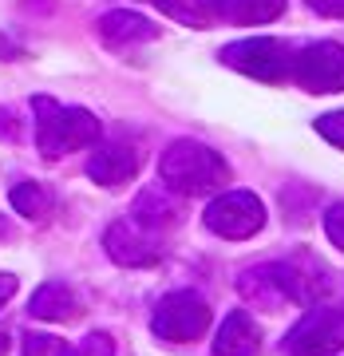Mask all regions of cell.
<instances>
[{
    "label": "cell",
    "instance_id": "cell-1",
    "mask_svg": "<svg viewBox=\"0 0 344 356\" xmlns=\"http://www.w3.org/2000/svg\"><path fill=\"white\" fill-rule=\"evenodd\" d=\"M158 175H163L166 191L186 194V198H198V194H214L229 182V166L226 159L206 147V143L194 139H179L170 143L158 159Z\"/></svg>",
    "mask_w": 344,
    "mask_h": 356
},
{
    "label": "cell",
    "instance_id": "cell-2",
    "mask_svg": "<svg viewBox=\"0 0 344 356\" xmlns=\"http://www.w3.org/2000/svg\"><path fill=\"white\" fill-rule=\"evenodd\" d=\"M32 111H36V147L44 159H64L99 139V119L83 107H64L48 95H36Z\"/></svg>",
    "mask_w": 344,
    "mask_h": 356
},
{
    "label": "cell",
    "instance_id": "cell-3",
    "mask_svg": "<svg viewBox=\"0 0 344 356\" xmlns=\"http://www.w3.org/2000/svg\"><path fill=\"white\" fill-rule=\"evenodd\" d=\"M245 301H254L261 309H277L285 301H313L325 281H317V269H301L293 261H273V266L245 269L238 281Z\"/></svg>",
    "mask_w": 344,
    "mask_h": 356
},
{
    "label": "cell",
    "instance_id": "cell-4",
    "mask_svg": "<svg viewBox=\"0 0 344 356\" xmlns=\"http://www.w3.org/2000/svg\"><path fill=\"white\" fill-rule=\"evenodd\" d=\"M222 64L242 76L261 79V83H281L285 76H293V51L273 36H254L222 48Z\"/></svg>",
    "mask_w": 344,
    "mask_h": 356
},
{
    "label": "cell",
    "instance_id": "cell-5",
    "mask_svg": "<svg viewBox=\"0 0 344 356\" xmlns=\"http://www.w3.org/2000/svg\"><path fill=\"white\" fill-rule=\"evenodd\" d=\"M151 329H154L158 341H170V344L198 341V337L210 329V305H206L198 293H190V289L166 293L163 301L154 305Z\"/></svg>",
    "mask_w": 344,
    "mask_h": 356
},
{
    "label": "cell",
    "instance_id": "cell-6",
    "mask_svg": "<svg viewBox=\"0 0 344 356\" xmlns=\"http://www.w3.org/2000/svg\"><path fill=\"white\" fill-rule=\"evenodd\" d=\"M202 222H206L210 234H218V238L242 242V238H254L257 229L265 226V206H261V198L249 194V191H226L206 206Z\"/></svg>",
    "mask_w": 344,
    "mask_h": 356
},
{
    "label": "cell",
    "instance_id": "cell-7",
    "mask_svg": "<svg viewBox=\"0 0 344 356\" xmlns=\"http://www.w3.org/2000/svg\"><path fill=\"white\" fill-rule=\"evenodd\" d=\"M344 348V309H309L285 337V356H332Z\"/></svg>",
    "mask_w": 344,
    "mask_h": 356
},
{
    "label": "cell",
    "instance_id": "cell-8",
    "mask_svg": "<svg viewBox=\"0 0 344 356\" xmlns=\"http://www.w3.org/2000/svg\"><path fill=\"white\" fill-rule=\"evenodd\" d=\"M293 79L305 91L329 95V91H344V48L332 40L309 44L293 56Z\"/></svg>",
    "mask_w": 344,
    "mask_h": 356
},
{
    "label": "cell",
    "instance_id": "cell-9",
    "mask_svg": "<svg viewBox=\"0 0 344 356\" xmlns=\"http://www.w3.org/2000/svg\"><path fill=\"white\" fill-rule=\"evenodd\" d=\"M103 245H107V257H111V261H119V266H127V269L154 266V261L163 257L158 238H154L151 229H142L139 222H115V226L107 229Z\"/></svg>",
    "mask_w": 344,
    "mask_h": 356
},
{
    "label": "cell",
    "instance_id": "cell-10",
    "mask_svg": "<svg viewBox=\"0 0 344 356\" xmlns=\"http://www.w3.org/2000/svg\"><path fill=\"white\" fill-rule=\"evenodd\" d=\"M88 175L99 186H123L139 175V151L131 143H103L88 159Z\"/></svg>",
    "mask_w": 344,
    "mask_h": 356
},
{
    "label": "cell",
    "instance_id": "cell-11",
    "mask_svg": "<svg viewBox=\"0 0 344 356\" xmlns=\"http://www.w3.org/2000/svg\"><path fill=\"white\" fill-rule=\"evenodd\" d=\"M261 353V329L245 309H234L214 337V356H257Z\"/></svg>",
    "mask_w": 344,
    "mask_h": 356
},
{
    "label": "cell",
    "instance_id": "cell-12",
    "mask_svg": "<svg viewBox=\"0 0 344 356\" xmlns=\"http://www.w3.org/2000/svg\"><path fill=\"white\" fill-rule=\"evenodd\" d=\"M99 36L103 44L111 48H135V44H147V40L158 36V28L139 13H127V8H115L99 20Z\"/></svg>",
    "mask_w": 344,
    "mask_h": 356
},
{
    "label": "cell",
    "instance_id": "cell-13",
    "mask_svg": "<svg viewBox=\"0 0 344 356\" xmlns=\"http://www.w3.org/2000/svg\"><path fill=\"white\" fill-rule=\"evenodd\" d=\"M32 317L40 321H72L79 313V297L67 281H48L32 293Z\"/></svg>",
    "mask_w": 344,
    "mask_h": 356
},
{
    "label": "cell",
    "instance_id": "cell-14",
    "mask_svg": "<svg viewBox=\"0 0 344 356\" xmlns=\"http://www.w3.org/2000/svg\"><path fill=\"white\" fill-rule=\"evenodd\" d=\"M285 13V0H218V20L229 24H269Z\"/></svg>",
    "mask_w": 344,
    "mask_h": 356
},
{
    "label": "cell",
    "instance_id": "cell-15",
    "mask_svg": "<svg viewBox=\"0 0 344 356\" xmlns=\"http://www.w3.org/2000/svg\"><path fill=\"white\" fill-rule=\"evenodd\" d=\"M170 20L190 28H210L218 20V0H154Z\"/></svg>",
    "mask_w": 344,
    "mask_h": 356
},
{
    "label": "cell",
    "instance_id": "cell-16",
    "mask_svg": "<svg viewBox=\"0 0 344 356\" xmlns=\"http://www.w3.org/2000/svg\"><path fill=\"white\" fill-rule=\"evenodd\" d=\"M135 222H139L142 229H163V226H174L179 222V206H170L166 198H158V194H142L139 202H135Z\"/></svg>",
    "mask_w": 344,
    "mask_h": 356
},
{
    "label": "cell",
    "instance_id": "cell-17",
    "mask_svg": "<svg viewBox=\"0 0 344 356\" xmlns=\"http://www.w3.org/2000/svg\"><path fill=\"white\" fill-rule=\"evenodd\" d=\"M13 206H16V214H24V218H32V222H40V218H48V210H51V194L40 186V182H16L13 186Z\"/></svg>",
    "mask_w": 344,
    "mask_h": 356
},
{
    "label": "cell",
    "instance_id": "cell-18",
    "mask_svg": "<svg viewBox=\"0 0 344 356\" xmlns=\"http://www.w3.org/2000/svg\"><path fill=\"white\" fill-rule=\"evenodd\" d=\"M24 356H88L83 348H72L60 337H48V332H28L24 337Z\"/></svg>",
    "mask_w": 344,
    "mask_h": 356
},
{
    "label": "cell",
    "instance_id": "cell-19",
    "mask_svg": "<svg viewBox=\"0 0 344 356\" xmlns=\"http://www.w3.org/2000/svg\"><path fill=\"white\" fill-rule=\"evenodd\" d=\"M317 131L332 143V147H341V151H344V111H329V115H320V119H317Z\"/></svg>",
    "mask_w": 344,
    "mask_h": 356
},
{
    "label": "cell",
    "instance_id": "cell-20",
    "mask_svg": "<svg viewBox=\"0 0 344 356\" xmlns=\"http://www.w3.org/2000/svg\"><path fill=\"white\" fill-rule=\"evenodd\" d=\"M325 234H329V242L336 250H344V202L329 206V214H325Z\"/></svg>",
    "mask_w": 344,
    "mask_h": 356
},
{
    "label": "cell",
    "instance_id": "cell-21",
    "mask_svg": "<svg viewBox=\"0 0 344 356\" xmlns=\"http://www.w3.org/2000/svg\"><path fill=\"white\" fill-rule=\"evenodd\" d=\"M79 348H83L88 356H115V341L107 337V332H91V337L79 344Z\"/></svg>",
    "mask_w": 344,
    "mask_h": 356
},
{
    "label": "cell",
    "instance_id": "cell-22",
    "mask_svg": "<svg viewBox=\"0 0 344 356\" xmlns=\"http://www.w3.org/2000/svg\"><path fill=\"white\" fill-rule=\"evenodd\" d=\"M305 4L320 16H344V0H305Z\"/></svg>",
    "mask_w": 344,
    "mask_h": 356
},
{
    "label": "cell",
    "instance_id": "cell-23",
    "mask_svg": "<svg viewBox=\"0 0 344 356\" xmlns=\"http://www.w3.org/2000/svg\"><path fill=\"white\" fill-rule=\"evenodd\" d=\"M13 297H16V277L13 273H0V309L8 305Z\"/></svg>",
    "mask_w": 344,
    "mask_h": 356
},
{
    "label": "cell",
    "instance_id": "cell-24",
    "mask_svg": "<svg viewBox=\"0 0 344 356\" xmlns=\"http://www.w3.org/2000/svg\"><path fill=\"white\" fill-rule=\"evenodd\" d=\"M8 344H13L8 341V332H0V356H8Z\"/></svg>",
    "mask_w": 344,
    "mask_h": 356
},
{
    "label": "cell",
    "instance_id": "cell-25",
    "mask_svg": "<svg viewBox=\"0 0 344 356\" xmlns=\"http://www.w3.org/2000/svg\"><path fill=\"white\" fill-rule=\"evenodd\" d=\"M8 238V222H4V214H0V242Z\"/></svg>",
    "mask_w": 344,
    "mask_h": 356
}]
</instances>
